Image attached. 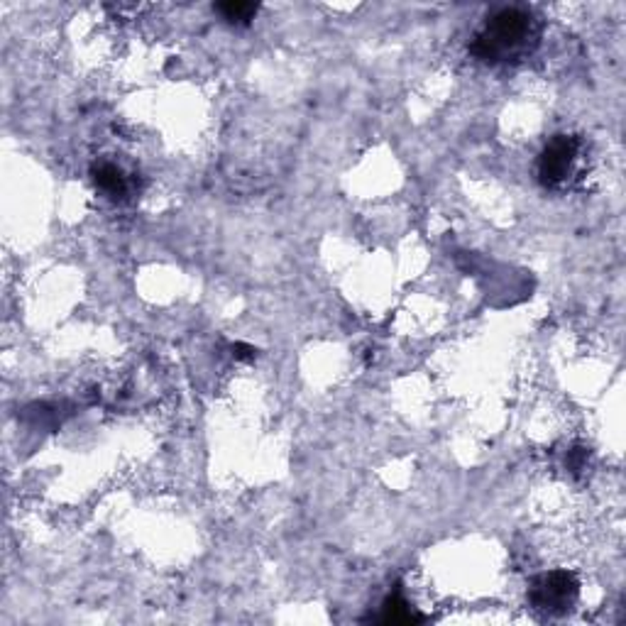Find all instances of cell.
<instances>
[{
  "label": "cell",
  "mask_w": 626,
  "mask_h": 626,
  "mask_svg": "<svg viewBox=\"0 0 626 626\" xmlns=\"http://www.w3.org/2000/svg\"><path fill=\"white\" fill-rule=\"evenodd\" d=\"M541 37L539 20L523 8H502L492 12L474 35L470 52L484 64H509L529 57Z\"/></svg>",
  "instance_id": "cell-1"
},
{
  "label": "cell",
  "mask_w": 626,
  "mask_h": 626,
  "mask_svg": "<svg viewBox=\"0 0 626 626\" xmlns=\"http://www.w3.org/2000/svg\"><path fill=\"white\" fill-rule=\"evenodd\" d=\"M582 143L572 135H556L539 154L536 174L546 189H565L578 177Z\"/></svg>",
  "instance_id": "cell-2"
},
{
  "label": "cell",
  "mask_w": 626,
  "mask_h": 626,
  "mask_svg": "<svg viewBox=\"0 0 626 626\" xmlns=\"http://www.w3.org/2000/svg\"><path fill=\"white\" fill-rule=\"evenodd\" d=\"M529 599H531L533 607L541 609L546 614H563L578 599V580L572 572H565V570L546 572L541 578L533 580Z\"/></svg>",
  "instance_id": "cell-3"
},
{
  "label": "cell",
  "mask_w": 626,
  "mask_h": 626,
  "mask_svg": "<svg viewBox=\"0 0 626 626\" xmlns=\"http://www.w3.org/2000/svg\"><path fill=\"white\" fill-rule=\"evenodd\" d=\"M94 184L103 191L105 196L111 199H123L125 194L130 191V181L125 177V171L120 167H115L111 161H101L94 167Z\"/></svg>",
  "instance_id": "cell-4"
},
{
  "label": "cell",
  "mask_w": 626,
  "mask_h": 626,
  "mask_svg": "<svg viewBox=\"0 0 626 626\" xmlns=\"http://www.w3.org/2000/svg\"><path fill=\"white\" fill-rule=\"evenodd\" d=\"M257 10H259L257 3H243V0H228L216 5V12L230 25H247L250 20H255Z\"/></svg>",
  "instance_id": "cell-5"
},
{
  "label": "cell",
  "mask_w": 626,
  "mask_h": 626,
  "mask_svg": "<svg viewBox=\"0 0 626 626\" xmlns=\"http://www.w3.org/2000/svg\"><path fill=\"white\" fill-rule=\"evenodd\" d=\"M387 614H384V619L387 622H414V614H411V609H408V605L404 602V599L399 597V595H394V597L387 599Z\"/></svg>",
  "instance_id": "cell-6"
},
{
  "label": "cell",
  "mask_w": 626,
  "mask_h": 626,
  "mask_svg": "<svg viewBox=\"0 0 626 626\" xmlns=\"http://www.w3.org/2000/svg\"><path fill=\"white\" fill-rule=\"evenodd\" d=\"M233 350H237V352H235L237 358H250V355L255 352V350H252V348H250V345H243V342H237V345H235V348H233Z\"/></svg>",
  "instance_id": "cell-7"
}]
</instances>
